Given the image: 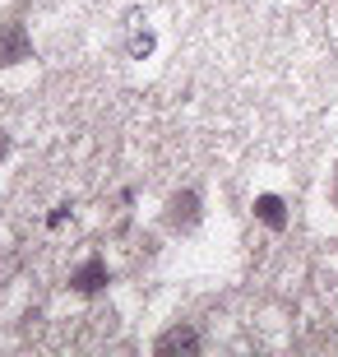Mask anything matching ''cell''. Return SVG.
Returning a JSON list of instances; mask_svg holds the SVG:
<instances>
[{"instance_id":"obj_5","label":"cell","mask_w":338,"mask_h":357,"mask_svg":"<svg viewBox=\"0 0 338 357\" xmlns=\"http://www.w3.org/2000/svg\"><path fill=\"white\" fill-rule=\"evenodd\" d=\"M255 218H260L269 232H283V227H287V199H283V195H273V190L255 195Z\"/></svg>"},{"instance_id":"obj_6","label":"cell","mask_w":338,"mask_h":357,"mask_svg":"<svg viewBox=\"0 0 338 357\" xmlns=\"http://www.w3.org/2000/svg\"><path fill=\"white\" fill-rule=\"evenodd\" d=\"M148 52H153V33L144 28V33H135V38H130V56H135V61H144Z\"/></svg>"},{"instance_id":"obj_9","label":"cell","mask_w":338,"mask_h":357,"mask_svg":"<svg viewBox=\"0 0 338 357\" xmlns=\"http://www.w3.org/2000/svg\"><path fill=\"white\" fill-rule=\"evenodd\" d=\"M329 195H334V209H338V167H334V185H329Z\"/></svg>"},{"instance_id":"obj_3","label":"cell","mask_w":338,"mask_h":357,"mask_svg":"<svg viewBox=\"0 0 338 357\" xmlns=\"http://www.w3.org/2000/svg\"><path fill=\"white\" fill-rule=\"evenodd\" d=\"M107 283H112V269H107L102 255H89V260L70 274V288H75L79 297H93V292H102Z\"/></svg>"},{"instance_id":"obj_4","label":"cell","mask_w":338,"mask_h":357,"mask_svg":"<svg viewBox=\"0 0 338 357\" xmlns=\"http://www.w3.org/2000/svg\"><path fill=\"white\" fill-rule=\"evenodd\" d=\"M153 353H199V334L190 330V325H171V330H162L153 339Z\"/></svg>"},{"instance_id":"obj_7","label":"cell","mask_w":338,"mask_h":357,"mask_svg":"<svg viewBox=\"0 0 338 357\" xmlns=\"http://www.w3.org/2000/svg\"><path fill=\"white\" fill-rule=\"evenodd\" d=\"M66 213H70V204H56V213L47 218V223H52V227H61V223H66Z\"/></svg>"},{"instance_id":"obj_2","label":"cell","mask_w":338,"mask_h":357,"mask_svg":"<svg viewBox=\"0 0 338 357\" xmlns=\"http://www.w3.org/2000/svg\"><path fill=\"white\" fill-rule=\"evenodd\" d=\"M199 218H204V199L195 190H181V195L167 199V227L171 232H190V227H199Z\"/></svg>"},{"instance_id":"obj_8","label":"cell","mask_w":338,"mask_h":357,"mask_svg":"<svg viewBox=\"0 0 338 357\" xmlns=\"http://www.w3.org/2000/svg\"><path fill=\"white\" fill-rule=\"evenodd\" d=\"M10 153V130H0V158Z\"/></svg>"},{"instance_id":"obj_1","label":"cell","mask_w":338,"mask_h":357,"mask_svg":"<svg viewBox=\"0 0 338 357\" xmlns=\"http://www.w3.org/2000/svg\"><path fill=\"white\" fill-rule=\"evenodd\" d=\"M33 61V42H28V28L19 19H5L0 24V66H24Z\"/></svg>"}]
</instances>
